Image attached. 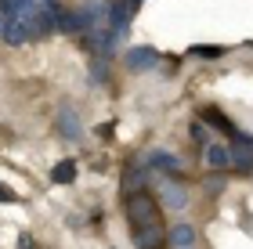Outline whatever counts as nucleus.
<instances>
[{
  "instance_id": "obj_10",
  "label": "nucleus",
  "mask_w": 253,
  "mask_h": 249,
  "mask_svg": "<svg viewBox=\"0 0 253 249\" xmlns=\"http://www.w3.org/2000/svg\"><path fill=\"white\" fill-rule=\"evenodd\" d=\"M145 180H148V170L145 166H130L123 177V191L126 195H134V191H145Z\"/></svg>"
},
{
  "instance_id": "obj_1",
  "label": "nucleus",
  "mask_w": 253,
  "mask_h": 249,
  "mask_svg": "<svg viewBox=\"0 0 253 249\" xmlns=\"http://www.w3.org/2000/svg\"><path fill=\"white\" fill-rule=\"evenodd\" d=\"M123 213H126V220H130L134 228L159 220V206H156V199H152V195H145V191H134V195H126V199H123Z\"/></svg>"
},
{
  "instance_id": "obj_17",
  "label": "nucleus",
  "mask_w": 253,
  "mask_h": 249,
  "mask_svg": "<svg viewBox=\"0 0 253 249\" xmlns=\"http://www.w3.org/2000/svg\"><path fill=\"white\" fill-rule=\"evenodd\" d=\"M192 138L199 141L203 148H206V144H210V141H206V130H203V123H192Z\"/></svg>"
},
{
  "instance_id": "obj_4",
  "label": "nucleus",
  "mask_w": 253,
  "mask_h": 249,
  "mask_svg": "<svg viewBox=\"0 0 253 249\" xmlns=\"http://www.w3.org/2000/svg\"><path fill=\"white\" fill-rule=\"evenodd\" d=\"M134 242H137V249H159V246L167 242L163 224L152 220V224H141V228H134Z\"/></svg>"
},
{
  "instance_id": "obj_6",
  "label": "nucleus",
  "mask_w": 253,
  "mask_h": 249,
  "mask_svg": "<svg viewBox=\"0 0 253 249\" xmlns=\"http://www.w3.org/2000/svg\"><path fill=\"white\" fill-rule=\"evenodd\" d=\"M228 155H232V163L239 170H253V138H250V134H239Z\"/></svg>"
},
{
  "instance_id": "obj_18",
  "label": "nucleus",
  "mask_w": 253,
  "mask_h": 249,
  "mask_svg": "<svg viewBox=\"0 0 253 249\" xmlns=\"http://www.w3.org/2000/svg\"><path fill=\"white\" fill-rule=\"evenodd\" d=\"M18 249H40V246H37L33 235H18Z\"/></svg>"
},
{
  "instance_id": "obj_3",
  "label": "nucleus",
  "mask_w": 253,
  "mask_h": 249,
  "mask_svg": "<svg viewBox=\"0 0 253 249\" xmlns=\"http://www.w3.org/2000/svg\"><path fill=\"white\" fill-rule=\"evenodd\" d=\"M126 69H134V72H145V69H156L159 65V51L156 47H126Z\"/></svg>"
},
{
  "instance_id": "obj_7",
  "label": "nucleus",
  "mask_w": 253,
  "mask_h": 249,
  "mask_svg": "<svg viewBox=\"0 0 253 249\" xmlns=\"http://www.w3.org/2000/svg\"><path fill=\"white\" fill-rule=\"evenodd\" d=\"M148 166L163 170L167 177H177L181 174V159H177V155H170V152H148Z\"/></svg>"
},
{
  "instance_id": "obj_9",
  "label": "nucleus",
  "mask_w": 253,
  "mask_h": 249,
  "mask_svg": "<svg viewBox=\"0 0 253 249\" xmlns=\"http://www.w3.org/2000/svg\"><path fill=\"white\" fill-rule=\"evenodd\" d=\"M203 123H210L213 130H221V134H228V138H239L235 123L228 119V116H221V112H217V108H203Z\"/></svg>"
},
{
  "instance_id": "obj_2",
  "label": "nucleus",
  "mask_w": 253,
  "mask_h": 249,
  "mask_svg": "<svg viewBox=\"0 0 253 249\" xmlns=\"http://www.w3.org/2000/svg\"><path fill=\"white\" fill-rule=\"evenodd\" d=\"M156 195H159V202H163L167 210H185L188 206V188L181 184L177 177H156Z\"/></svg>"
},
{
  "instance_id": "obj_19",
  "label": "nucleus",
  "mask_w": 253,
  "mask_h": 249,
  "mask_svg": "<svg viewBox=\"0 0 253 249\" xmlns=\"http://www.w3.org/2000/svg\"><path fill=\"white\" fill-rule=\"evenodd\" d=\"M188 249H195V246H188Z\"/></svg>"
},
{
  "instance_id": "obj_15",
  "label": "nucleus",
  "mask_w": 253,
  "mask_h": 249,
  "mask_svg": "<svg viewBox=\"0 0 253 249\" xmlns=\"http://www.w3.org/2000/svg\"><path fill=\"white\" fill-rule=\"evenodd\" d=\"M105 76H109V65H105V58H101V62L94 58V62H90V80L98 83V80H105Z\"/></svg>"
},
{
  "instance_id": "obj_14",
  "label": "nucleus",
  "mask_w": 253,
  "mask_h": 249,
  "mask_svg": "<svg viewBox=\"0 0 253 249\" xmlns=\"http://www.w3.org/2000/svg\"><path fill=\"white\" fill-rule=\"evenodd\" d=\"M188 54H195V58H221L224 47H221V43H213V47H206V43H195Z\"/></svg>"
},
{
  "instance_id": "obj_12",
  "label": "nucleus",
  "mask_w": 253,
  "mask_h": 249,
  "mask_svg": "<svg viewBox=\"0 0 253 249\" xmlns=\"http://www.w3.org/2000/svg\"><path fill=\"white\" fill-rule=\"evenodd\" d=\"M51 180H54V184H69V180H76V163L73 159H62L58 166L51 170Z\"/></svg>"
},
{
  "instance_id": "obj_16",
  "label": "nucleus",
  "mask_w": 253,
  "mask_h": 249,
  "mask_svg": "<svg viewBox=\"0 0 253 249\" xmlns=\"http://www.w3.org/2000/svg\"><path fill=\"white\" fill-rule=\"evenodd\" d=\"M0 202H18V191H15V188H7L4 180H0Z\"/></svg>"
},
{
  "instance_id": "obj_5",
  "label": "nucleus",
  "mask_w": 253,
  "mask_h": 249,
  "mask_svg": "<svg viewBox=\"0 0 253 249\" xmlns=\"http://www.w3.org/2000/svg\"><path fill=\"white\" fill-rule=\"evenodd\" d=\"M58 130L65 134L69 141H80V138H84V127H80V116H76V108L69 105V101H62V105H58Z\"/></svg>"
},
{
  "instance_id": "obj_11",
  "label": "nucleus",
  "mask_w": 253,
  "mask_h": 249,
  "mask_svg": "<svg viewBox=\"0 0 253 249\" xmlns=\"http://www.w3.org/2000/svg\"><path fill=\"white\" fill-rule=\"evenodd\" d=\"M206 163H210L213 170H228L232 166V155H228V148H221V144H206Z\"/></svg>"
},
{
  "instance_id": "obj_20",
  "label": "nucleus",
  "mask_w": 253,
  "mask_h": 249,
  "mask_svg": "<svg viewBox=\"0 0 253 249\" xmlns=\"http://www.w3.org/2000/svg\"><path fill=\"white\" fill-rule=\"evenodd\" d=\"M137 4H141V0H137Z\"/></svg>"
},
{
  "instance_id": "obj_8",
  "label": "nucleus",
  "mask_w": 253,
  "mask_h": 249,
  "mask_svg": "<svg viewBox=\"0 0 253 249\" xmlns=\"http://www.w3.org/2000/svg\"><path fill=\"white\" fill-rule=\"evenodd\" d=\"M167 242L174 249H188V246H195V228L192 224H174V228L167 231Z\"/></svg>"
},
{
  "instance_id": "obj_13",
  "label": "nucleus",
  "mask_w": 253,
  "mask_h": 249,
  "mask_svg": "<svg viewBox=\"0 0 253 249\" xmlns=\"http://www.w3.org/2000/svg\"><path fill=\"white\" fill-rule=\"evenodd\" d=\"M58 29H62V33H84V26H80V15H76V11H62Z\"/></svg>"
}]
</instances>
